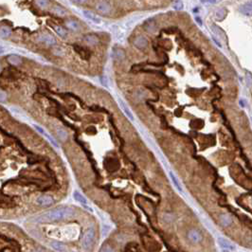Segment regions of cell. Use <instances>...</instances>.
<instances>
[{"label":"cell","instance_id":"cell-1","mask_svg":"<svg viewBox=\"0 0 252 252\" xmlns=\"http://www.w3.org/2000/svg\"><path fill=\"white\" fill-rule=\"evenodd\" d=\"M73 213H74V210L72 207H62L50 210L37 217H34L32 219V221L36 223H49V222L59 221L65 218H68Z\"/></svg>","mask_w":252,"mask_h":252},{"label":"cell","instance_id":"cell-2","mask_svg":"<svg viewBox=\"0 0 252 252\" xmlns=\"http://www.w3.org/2000/svg\"><path fill=\"white\" fill-rule=\"evenodd\" d=\"M94 239H95V231L93 227H90L87 231L82 240V246L84 250L88 251L91 250L93 244H94Z\"/></svg>","mask_w":252,"mask_h":252},{"label":"cell","instance_id":"cell-3","mask_svg":"<svg viewBox=\"0 0 252 252\" xmlns=\"http://www.w3.org/2000/svg\"><path fill=\"white\" fill-rule=\"evenodd\" d=\"M53 198L50 196V195H41L39 196L38 198L36 199V203L39 205V206H42V207H48V206H50L53 204Z\"/></svg>","mask_w":252,"mask_h":252},{"label":"cell","instance_id":"cell-4","mask_svg":"<svg viewBox=\"0 0 252 252\" xmlns=\"http://www.w3.org/2000/svg\"><path fill=\"white\" fill-rule=\"evenodd\" d=\"M38 41L46 44L48 46H53L56 44V39L50 34H42L38 37Z\"/></svg>","mask_w":252,"mask_h":252},{"label":"cell","instance_id":"cell-5","mask_svg":"<svg viewBox=\"0 0 252 252\" xmlns=\"http://www.w3.org/2000/svg\"><path fill=\"white\" fill-rule=\"evenodd\" d=\"M217 241H218L219 246H220L222 248H226V249H228V250H231V251L235 250V246L231 242H228L227 240H226V239H224L222 237H218Z\"/></svg>","mask_w":252,"mask_h":252},{"label":"cell","instance_id":"cell-6","mask_svg":"<svg viewBox=\"0 0 252 252\" xmlns=\"http://www.w3.org/2000/svg\"><path fill=\"white\" fill-rule=\"evenodd\" d=\"M188 237H189V239L192 241V242H193V243H199L200 241L202 240L201 234L197 231H195V229H192V231H189Z\"/></svg>","mask_w":252,"mask_h":252},{"label":"cell","instance_id":"cell-7","mask_svg":"<svg viewBox=\"0 0 252 252\" xmlns=\"http://www.w3.org/2000/svg\"><path fill=\"white\" fill-rule=\"evenodd\" d=\"M147 39L143 36H138L135 39L134 41V45L138 48H144L147 47Z\"/></svg>","mask_w":252,"mask_h":252},{"label":"cell","instance_id":"cell-8","mask_svg":"<svg viewBox=\"0 0 252 252\" xmlns=\"http://www.w3.org/2000/svg\"><path fill=\"white\" fill-rule=\"evenodd\" d=\"M83 15L87 19L91 20L92 22H94V23H96V24H100L101 22H102V19L100 17L95 15L94 14H92L91 12H89V10H83Z\"/></svg>","mask_w":252,"mask_h":252},{"label":"cell","instance_id":"cell-9","mask_svg":"<svg viewBox=\"0 0 252 252\" xmlns=\"http://www.w3.org/2000/svg\"><path fill=\"white\" fill-rule=\"evenodd\" d=\"M97 10L102 14H109V12H110V6H109L108 3L103 1L97 5Z\"/></svg>","mask_w":252,"mask_h":252},{"label":"cell","instance_id":"cell-10","mask_svg":"<svg viewBox=\"0 0 252 252\" xmlns=\"http://www.w3.org/2000/svg\"><path fill=\"white\" fill-rule=\"evenodd\" d=\"M118 103H119V105H120V107H122V111L125 113V115L131 119V120H134V117H133V115H132V113H131V111H130V109L127 107V105L122 101V99H119L118 98Z\"/></svg>","mask_w":252,"mask_h":252},{"label":"cell","instance_id":"cell-11","mask_svg":"<svg viewBox=\"0 0 252 252\" xmlns=\"http://www.w3.org/2000/svg\"><path fill=\"white\" fill-rule=\"evenodd\" d=\"M169 175H170V177H171V179H172V181H173V185H174V187L177 189V191H178L179 192L182 193V192H183V189H182V187H181V185H180L178 179L176 178V176H175V174H174L172 171H170V172H169Z\"/></svg>","mask_w":252,"mask_h":252},{"label":"cell","instance_id":"cell-12","mask_svg":"<svg viewBox=\"0 0 252 252\" xmlns=\"http://www.w3.org/2000/svg\"><path fill=\"white\" fill-rule=\"evenodd\" d=\"M50 246L53 249H55L59 252H65L67 251V247L64 246V245H63L60 242H57V241H52L50 243Z\"/></svg>","mask_w":252,"mask_h":252},{"label":"cell","instance_id":"cell-13","mask_svg":"<svg viewBox=\"0 0 252 252\" xmlns=\"http://www.w3.org/2000/svg\"><path fill=\"white\" fill-rule=\"evenodd\" d=\"M219 219H220L221 225L224 226V227H228V226H231V223H232V219L231 218V216L227 215V214H222Z\"/></svg>","mask_w":252,"mask_h":252},{"label":"cell","instance_id":"cell-14","mask_svg":"<svg viewBox=\"0 0 252 252\" xmlns=\"http://www.w3.org/2000/svg\"><path fill=\"white\" fill-rule=\"evenodd\" d=\"M12 34V29L7 26H2L0 27V37L1 38H8Z\"/></svg>","mask_w":252,"mask_h":252},{"label":"cell","instance_id":"cell-15","mask_svg":"<svg viewBox=\"0 0 252 252\" xmlns=\"http://www.w3.org/2000/svg\"><path fill=\"white\" fill-rule=\"evenodd\" d=\"M239 10L243 14L250 16L251 15V3L248 2V3H246V4L243 5V6H241L240 9H239Z\"/></svg>","mask_w":252,"mask_h":252},{"label":"cell","instance_id":"cell-16","mask_svg":"<svg viewBox=\"0 0 252 252\" xmlns=\"http://www.w3.org/2000/svg\"><path fill=\"white\" fill-rule=\"evenodd\" d=\"M8 62L10 64H12L13 65H18V64H21L22 60L19 56L15 55V54H12V55H10L8 57Z\"/></svg>","mask_w":252,"mask_h":252},{"label":"cell","instance_id":"cell-17","mask_svg":"<svg viewBox=\"0 0 252 252\" xmlns=\"http://www.w3.org/2000/svg\"><path fill=\"white\" fill-rule=\"evenodd\" d=\"M144 27H145V29L148 32H154L156 30V24H155L154 20H152V19H150V20H148V21L145 22Z\"/></svg>","mask_w":252,"mask_h":252},{"label":"cell","instance_id":"cell-18","mask_svg":"<svg viewBox=\"0 0 252 252\" xmlns=\"http://www.w3.org/2000/svg\"><path fill=\"white\" fill-rule=\"evenodd\" d=\"M67 27L69 29H72L74 31H77L80 29V25L77 21H74V20H69L67 22Z\"/></svg>","mask_w":252,"mask_h":252},{"label":"cell","instance_id":"cell-19","mask_svg":"<svg viewBox=\"0 0 252 252\" xmlns=\"http://www.w3.org/2000/svg\"><path fill=\"white\" fill-rule=\"evenodd\" d=\"M113 57L115 60H118V61H122L124 59L125 57V54L123 52V50L122 49H115L113 51Z\"/></svg>","mask_w":252,"mask_h":252},{"label":"cell","instance_id":"cell-20","mask_svg":"<svg viewBox=\"0 0 252 252\" xmlns=\"http://www.w3.org/2000/svg\"><path fill=\"white\" fill-rule=\"evenodd\" d=\"M56 133H57V136L59 137V138L61 140H63V141H64L65 139L68 138V132L64 129H63V128H57Z\"/></svg>","mask_w":252,"mask_h":252},{"label":"cell","instance_id":"cell-21","mask_svg":"<svg viewBox=\"0 0 252 252\" xmlns=\"http://www.w3.org/2000/svg\"><path fill=\"white\" fill-rule=\"evenodd\" d=\"M73 195H74V198H75L76 200H77L78 202H80V203H82V204H83V205H86V204H87L86 198H85V197H84L83 194H81L79 192H74Z\"/></svg>","mask_w":252,"mask_h":252},{"label":"cell","instance_id":"cell-22","mask_svg":"<svg viewBox=\"0 0 252 252\" xmlns=\"http://www.w3.org/2000/svg\"><path fill=\"white\" fill-rule=\"evenodd\" d=\"M84 41L87 43V44H89V45H97V44L99 43V39L97 36L95 35H87L85 36L84 38Z\"/></svg>","mask_w":252,"mask_h":252},{"label":"cell","instance_id":"cell-23","mask_svg":"<svg viewBox=\"0 0 252 252\" xmlns=\"http://www.w3.org/2000/svg\"><path fill=\"white\" fill-rule=\"evenodd\" d=\"M52 12L55 14L60 15V16H64V15H65V14H67V10H65L64 8L60 7V6H54L52 8Z\"/></svg>","mask_w":252,"mask_h":252},{"label":"cell","instance_id":"cell-24","mask_svg":"<svg viewBox=\"0 0 252 252\" xmlns=\"http://www.w3.org/2000/svg\"><path fill=\"white\" fill-rule=\"evenodd\" d=\"M54 30H55L57 33L60 36H62V37H65V36H67V30L64 29V28H62L60 26H55V27H54Z\"/></svg>","mask_w":252,"mask_h":252},{"label":"cell","instance_id":"cell-25","mask_svg":"<svg viewBox=\"0 0 252 252\" xmlns=\"http://www.w3.org/2000/svg\"><path fill=\"white\" fill-rule=\"evenodd\" d=\"M225 14H226L225 10L220 9V10H216V13H215V17H216V19H218V20H222V19L225 17Z\"/></svg>","mask_w":252,"mask_h":252},{"label":"cell","instance_id":"cell-26","mask_svg":"<svg viewBox=\"0 0 252 252\" xmlns=\"http://www.w3.org/2000/svg\"><path fill=\"white\" fill-rule=\"evenodd\" d=\"M52 51H53V53L55 54L56 56H63L64 55V50L60 47H54Z\"/></svg>","mask_w":252,"mask_h":252},{"label":"cell","instance_id":"cell-27","mask_svg":"<svg viewBox=\"0 0 252 252\" xmlns=\"http://www.w3.org/2000/svg\"><path fill=\"white\" fill-rule=\"evenodd\" d=\"M48 0H36V4L41 8H47L48 6Z\"/></svg>","mask_w":252,"mask_h":252},{"label":"cell","instance_id":"cell-28","mask_svg":"<svg viewBox=\"0 0 252 252\" xmlns=\"http://www.w3.org/2000/svg\"><path fill=\"white\" fill-rule=\"evenodd\" d=\"M100 252H115L114 249L110 246H108V245H104L102 246Z\"/></svg>","mask_w":252,"mask_h":252},{"label":"cell","instance_id":"cell-29","mask_svg":"<svg viewBox=\"0 0 252 252\" xmlns=\"http://www.w3.org/2000/svg\"><path fill=\"white\" fill-rule=\"evenodd\" d=\"M173 8L175 10H182L183 9V3H182L181 0H176V1H175L174 4H173Z\"/></svg>","mask_w":252,"mask_h":252},{"label":"cell","instance_id":"cell-30","mask_svg":"<svg viewBox=\"0 0 252 252\" xmlns=\"http://www.w3.org/2000/svg\"><path fill=\"white\" fill-rule=\"evenodd\" d=\"M44 136H45V137H46V138H48V140H49L50 142H51V144H52L53 146H55V147H57V148L59 147V146H58V143H57V142H56L55 140H54V139H53V138H51V137H50L49 135H48L47 133H45V134H44Z\"/></svg>","mask_w":252,"mask_h":252},{"label":"cell","instance_id":"cell-31","mask_svg":"<svg viewBox=\"0 0 252 252\" xmlns=\"http://www.w3.org/2000/svg\"><path fill=\"white\" fill-rule=\"evenodd\" d=\"M6 100H7V94L4 91L0 90V103H4Z\"/></svg>","mask_w":252,"mask_h":252},{"label":"cell","instance_id":"cell-32","mask_svg":"<svg viewBox=\"0 0 252 252\" xmlns=\"http://www.w3.org/2000/svg\"><path fill=\"white\" fill-rule=\"evenodd\" d=\"M107 232H109V227L104 225V226L103 227V236H106V235H107Z\"/></svg>","mask_w":252,"mask_h":252},{"label":"cell","instance_id":"cell-33","mask_svg":"<svg viewBox=\"0 0 252 252\" xmlns=\"http://www.w3.org/2000/svg\"><path fill=\"white\" fill-rule=\"evenodd\" d=\"M202 3H207V4H214L216 3V0H200Z\"/></svg>","mask_w":252,"mask_h":252},{"label":"cell","instance_id":"cell-34","mask_svg":"<svg viewBox=\"0 0 252 252\" xmlns=\"http://www.w3.org/2000/svg\"><path fill=\"white\" fill-rule=\"evenodd\" d=\"M33 126H34V128H35V129H36V130L38 131L39 133H41L42 135H44V134H45V131H44V130H43V129H42V128H41L40 126H37V125H33Z\"/></svg>","mask_w":252,"mask_h":252},{"label":"cell","instance_id":"cell-35","mask_svg":"<svg viewBox=\"0 0 252 252\" xmlns=\"http://www.w3.org/2000/svg\"><path fill=\"white\" fill-rule=\"evenodd\" d=\"M195 20H196V22H197V23H198L200 26H202V19H201L199 16H195Z\"/></svg>","mask_w":252,"mask_h":252},{"label":"cell","instance_id":"cell-36","mask_svg":"<svg viewBox=\"0 0 252 252\" xmlns=\"http://www.w3.org/2000/svg\"><path fill=\"white\" fill-rule=\"evenodd\" d=\"M101 81H102V83H103V84L104 85V86H107V81H106V79L104 78V77H101Z\"/></svg>","mask_w":252,"mask_h":252},{"label":"cell","instance_id":"cell-37","mask_svg":"<svg viewBox=\"0 0 252 252\" xmlns=\"http://www.w3.org/2000/svg\"><path fill=\"white\" fill-rule=\"evenodd\" d=\"M74 2H76V3H83V2H85L86 0H73Z\"/></svg>","mask_w":252,"mask_h":252},{"label":"cell","instance_id":"cell-38","mask_svg":"<svg viewBox=\"0 0 252 252\" xmlns=\"http://www.w3.org/2000/svg\"><path fill=\"white\" fill-rule=\"evenodd\" d=\"M222 252H231V251L228 249H226V248H222Z\"/></svg>","mask_w":252,"mask_h":252},{"label":"cell","instance_id":"cell-39","mask_svg":"<svg viewBox=\"0 0 252 252\" xmlns=\"http://www.w3.org/2000/svg\"><path fill=\"white\" fill-rule=\"evenodd\" d=\"M1 53H3V48H0V54H1Z\"/></svg>","mask_w":252,"mask_h":252},{"label":"cell","instance_id":"cell-40","mask_svg":"<svg viewBox=\"0 0 252 252\" xmlns=\"http://www.w3.org/2000/svg\"><path fill=\"white\" fill-rule=\"evenodd\" d=\"M0 71H1V64H0Z\"/></svg>","mask_w":252,"mask_h":252}]
</instances>
